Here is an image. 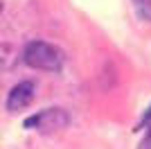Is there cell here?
I'll use <instances>...</instances> for the list:
<instances>
[{
	"label": "cell",
	"mask_w": 151,
	"mask_h": 149,
	"mask_svg": "<svg viewBox=\"0 0 151 149\" xmlns=\"http://www.w3.org/2000/svg\"><path fill=\"white\" fill-rule=\"evenodd\" d=\"M70 124V115L63 108H43L25 120V129H38V131H59Z\"/></svg>",
	"instance_id": "2"
},
{
	"label": "cell",
	"mask_w": 151,
	"mask_h": 149,
	"mask_svg": "<svg viewBox=\"0 0 151 149\" xmlns=\"http://www.w3.org/2000/svg\"><path fill=\"white\" fill-rule=\"evenodd\" d=\"M138 149H151V127H149V129H147L145 138H142V140H140Z\"/></svg>",
	"instance_id": "5"
},
{
	"label": "cell",
	"mask_w": 151,
	"mask_h": 149,
	"mask_svg": "<svg viewBox=\"0 0 151 149\" xmlns=\"http://www.w3.org/2000/svg\"><path fill=\"white\" fill-rule=\"evenodd\" d=\"M34 93H36V86H34V81H20L16 86L9 90L7 95V111H23L27 106L34 102Z\"/></svg>",
	"instance_id": "3"
},
{
	"label": "cell",
	"mask_w": 151,
	"mask_h": 149,
	"mask_svg": "<svg viewBox=\"0 0 151 149\" xmlns=\"http://www.w3.org/2000/svg\"><path fill=\"white\" fill-rule=\"evenodd\" d=\"M23 61L34 70H47V72H59L63 68L65 54L57 45L47 41H29L23 50Z\"/></svg>",
	"instance_id": "1"
},
{
	"label": "cell",
	"mask_w": 151,
	"mask_h": 149,
	"mask_svg": "<svg viewBox=\"0 0 151 149\" xmlns=\"http://www.w3.org/2000/svg\"><path fill=\"white\" fill-rule=\"evenodd\" d=\"M142 122H145V124H151V104H149V108L145 111V115H142Z\"/></svg>",
	"instance_id": "6"
},
{
	"label": "cell",
	"mask_w": 151,
	"mask_h": 149,
	"mask_svg": "<svg viewBox=\"0 0 151 149\" xmlns=\"http://www.w3.org/2000/svg\"><path fill=\"white\" fill-rule=\"evenodd\" d=\"M133 7L142 20H151V0H133Z\"/></svg>",
	"instance_id": "4"
}]
</instances>
